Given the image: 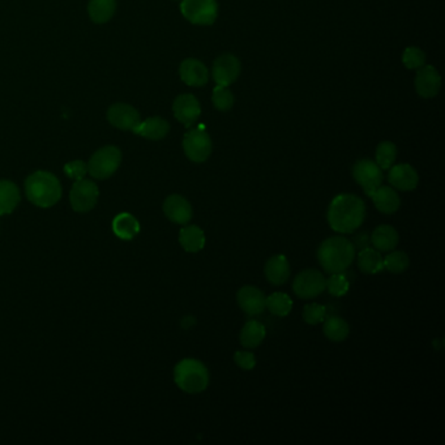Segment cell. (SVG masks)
Masks as SVG:
<instances>
[{
    "label": "cell",
    "instance_id": "cell-1",
    "mask_svg": "<svg viewBox=\"0 0 445 445\" xmlns=\"http://www.w3.org/2000/svg\"><path fill=\"white\" fill-rule=\"evenodd\" d=\"M366 204L359 196L353 193L337 195L328 208V224L339 234H353L366 219Z\"/></svg>",
    "mask_w": 445,
    "mask_h": 445
},
{
    "label": "cell",
    "instance_id": "cell-2",
    "mask_svg": "<svg viewBox=\"0 0 445 445\" xmlns=\"http://www.w3.org/2000/svg\"><path fill=\"white\" fill-rule=\"evenodd\" d=\"M355 248L346 237H329L317 248V260L326 273H345L355 259Z\"/></svg>",
    "mask_w": 445,
    "mask_h": 445
},
{
    "label": "cell",
    "instance_id": "cell-3",
    "mask_svg": "<svg viewBox=\"0 0 445 445\" xmlns=\"http://www.w3.org/2000/svg\"><path fill=\"white\" fill-rule=\"evenodd\" d=\"M25 195L37 206L51 208L61 200V181L48 171H37L25 181Z\"/></svg>",
    "mask_w": 445,
    "mask_h": 445
},
{
    "label": "cell",
    "instance_id": "cell-4",
    "mask_svg": "<svg viewBox=\"0 0 445 445\" xmlns=\"http://www.w3.org/2000/svg\"><path fill=\"white\" fill-rule=\"evenodd\" d=\"M174 382L183 392L197 395L208 388L209 371L203 362L195 358H186L175 366Z\"/></svg>",
    "mask_w": 445,
    "mask_h": 445
},
{
    "label": "cell",
    "instance_id": "cell-5",
    "mask_svg": "<svg viewBox=\"0 0 445 445\" xmlns=\"http://www.w3.org/2000/svg\"><path fill=\"white\" fill-rule=\"evenodd\" d=\"M121 150L115 146H105L97 150L88 162V172L96 179H108L121 165Z\"/></svg>",
    "mask_w": 445,
    "mask_h": 445
},
{
    "label": "cell",
    "instance_id": "cell-6",
    "mask_svg": "<svg viewBox=\"0 0 445 445\" xmlns=\"http://www.w3.org/2000/svg\"><path fill=\"white\" fill-rule=\"evenodd\" d=\"M212 139L209 133L201 127L190 130L183 139V150L187 158L195 164L205 162L212 155Z\"/></svg>",
    "mask_w": 445,
    "mask_h": 445
},
{
    "label": "cell",
    "instance_id": "cell-7",
    "mask_svg": "<svg viewBox=\"0 0 445 445\" xmlns=\"http://www.w3.org/2000/svg\"><path fill=\"white\" fill-rule=\"evenodd\" d=\"M181 14L193 25H212L218 14L217 0H181Z\"/></svg>",
    "mask_w": 445,
    "mask_h": 445
},
{
    "label": "cell",
    "instance_id": "cell-8",
    "mask_svg": "<svg viewBox=\"0 0 445 445\" xmlns=\"http://www.w3.org/2000/svg\"><path fill=\"white\" fill-rule=\"evenodd\" d=\"M353 177L368 197L373 196V193L383 184L384 179L383 170L379 168L375 161L368 158H363L355 162L353 168Z\"/></svg>",
    "mask_w": 445,
    "mask_h": 445
},
{
    "label": "cell",
    "instance_id": "cell-9",
    "mask_svg": "<svg viewBox=\"0 0 445 445\" xmlns=\"http://www.w3.org/2000/svg\"><path fill=\"white\" fill-rule=\"evenodd\" d=\"M326 278L317 269H304L294 278L293 290L301 299H313L325 290Z\"/></svg>",
    "mask_w": 445,
    "mask_h": 445
},
{
    "label": "cell",
    "instance_id": "cell-10",
    "mask_svg": "<svg viewBox=\"0 0 445 445\" xmlns=\"http://www.w3.org/2000/svg\"><path fill=\"white\" fill-rule=\"evenodd\" d=\"M98 195L99 191L95 181L88 179L76 181L70 193L73 210L80 213L92 210L98 201Z\"/></svg>",
    "mask_w": 445,
    "mask_h": 445
},
{
    "label": "cell",
    "instance_id": "cell-11",
    "mask_svg": "<svg viewBox=\"0 0 445 445\" xmlns=\"http://www.w3.org/2000/svg\"><path fill=\"white\" fill-rule=\"evenodd\" d=\"M241 61L233 54H222L217 58L212 67V76L217 85L229 86L241 75Z\"/></svg>",
    "mask_w": 445,
    "mask_h": 445
},
{
    "label": "cell",
    "instance_id": "cell-12",
    "mask_svg": "<svg viewBox=\"0 0 445 445\" xmlns=\"http://www.w3.org/2000/svg\"><path fill=\"white\" fill-rule=\"evenodd\" d=\"M172 111L175 118L187 128H190L201 115V106L193 95H181L175 98Z\"/></svg>",
    "mask_w": 445,
    "mask_h": 445
},
{
    "label": "cell",
    "instance_id": "cell-13",
    "mask_svg": "<svg viewBox=\"0 0 445 445\" xmlns=\"http://www.w3.org/2000/svg\"><path fill=\"white\" fill-rule=\"evenodd\" d=\"M237 301L241 311L248 316L261 315L266 310V297L256 286H243L237 293Z\"/></svg>",
    "mask_w": 445,
    "mask_h": 445
},
{
    "label": "cell",
    "instance_id": "cell-14",
    "mask_svg": "<svg viewBox=\"0 0 445 445\" xmlns=\"http://www.w3.org/2000/svg\"><path fill=\"white\" fill-rule=\"evenodd\" d=\"M388 181L395 190L409 192L417 188L419 183V177L417 170L409 164H399V165H393L389 169Z\"/></svg>",
    "mask_w": 445,
    "mask_h": 445
},
{
    "label": "cell",
    "instance_id": "cell-15",
    "mask_svg": "<svg viewBox=\"0 0 445 445\" xmlns=\"http://www.w3.org/2000/svg\"><path fill=\"white\" fill-rule=\"evenodd\" d=\"M108 119L114 127L132 132L141 121L139 111L126 103H115L108 108Z\"/></svg>",
    "mask_w": 445,
    "mask_h": 445
},
{
    "label": "cell",
    "instance_id": "cell-16",
    "mask_svg": "<svg viewBox=\"0 0 445 445\" xmlns=\"http://www.w3.org/2000/svg\"><path fill=\"white\" fill-rule=\"evenodd\" d=\"M164 213L171 222L187 225L192 219V205L181 195H170L164 203Z\"/></svg>",
    "mask_w": 445,
    "mask_h": 445
},
{
    "label": "cell",
    "instance_id": "cell-17",
    "mask_svg": "<svg viewBox=\"0 0 445 445\" xmlns=\"http://www.w3.org/2000/svg\"><path fill=\"white\" fill-rule=\"evenodd\" d=\"M442 88V77L433 66H423L415 76L417 93L423 98H433L437 96Z\"/></svg>",
    "mask_w": 445,
    "mask_h": 445
},
{
    "label": "cell",
    "instance_id": "cell-18",
    "mask_svg": "<svg viewBox=\"0 0 445 445\" xmlns=\"http://www.w3.org/2000/svg\"><path fill=\"white\" fill-rule=\"evenodd\" d=\"M179 75L184 84L195 86V88L204 86L209 80V72L204 63L192 58L181 61Z\"/></svg>",
    "mask_w": 445,
    "mask_h": 445
},
{
    "label": "cell",
    "instance_id": "cell-19",
    "mask_svg": "<svg viewBox=\"0 0 445 445\" xmlns=\"http://www.w3.org/2000/svg\"><path fill=\"white\" fill-rule=\"evenodd\" d=\"M265 278L269 284L281 286L288 282L290 277L289 260L285 255L272 256L264 266Z\"/></svg>",
    "mask_w": 445,
    "mask_h": 445
},
{
    "label": "cell",
    "instance_id": "cell-20",
    "mask_svg": "<svg viewBox=\"0 0 445 445\" xmlns=\"http://www.w3.org/2000/svg\"><path fill=\"white\" fill-rule=\"evenodd\" d=\"M373 205L380 213L384 215H393L399 209L401 199L398 196L397 191L393 187L388 186H380L375 192L373 193Z\"/></svg>",
    "mask_w": 445,
    "mask_h": 445
},
{
    "label": "cell",
    "instance_id": "cell-21",
    "mask_svg": "<svg viewBox=\"0 0 445 445\" xmlns=\"http://www.w3.org/2000/svg\"><path fill=\"white\" fill-rule=\"evenodd\" d=\"M398 241L397 230L389 225L377 226L371 235V246L379 253H390L397 247Z\"/></svg>",
    "mask_w": 445,
    "mask_h": 445
},
{
    "label": "cell",
    "instance_id": "cell-22",
    "mask_svg": "<svg viewBox=\"0 0 445 445\" xmlns=\"http://www.w3.org/2000/svg\"><path fill=\"white\" fill-rule=\"evenodd\" d=\"M169 131L170 124L168 121L159 117H152L140 121L139 126L133 130V133L149 140H161L166 137Z\"/></svg>",
    "mask_w": 445,
    "mask_h": 445
},
{
    "label": "cell",
    "instance_id": "cell-23",
    "mask_svg": "<svg viewBox=\"0 0 445 445\" xmlns=\"http://www.w3.org/2000/svg\"><path fill=\"white\" fill-rule=\"evenodd\" d=\"M265 336H266V329L264 325L257 320H248L241 328L239 341L243 348L256 349L263 344Z\"/></svg>",
    "mask_w": 445,
    "mask_h": 445
},
{
    "label": "cell",
    "instance_id": "cell-24",
    "mask_svg": "<svg viewBox=\"0 0 445 445\" xmlns=\"http://www.w3.org/2000/svg\"><path fill=\"white\" fill-rule=\"evenodd\" d=\"M179 243L184 251L190 253H199L204 248V231L196 225L184 226L179 233Z\"/></svg>",
    "mask_w": 445,
    "mask_h": 445
},
{
    "label": "cell",
    "instance_id": "cell-25",
    "mask_svg": "<svg viewBox=\"0 0 445 445\" xmlns=\"http://www.w3.org/2000/svg\"><path fill=\"white\" fill-rule=\"evenodd\" d=\"M112 231L123 241H131L139 234L140 224L132 215L121 213L112 221Z\"/></svg>",
    "mask_w": 445,
    "mask_h": 445
},
{
    "label": "cell",
    "instance_id": "cell-26",
    "mask_svg": "<svg viewBox=\"0 0 445 445\" xmlns=\"http://www.w3.org/2000/svg\"><path fill=\"white\" fill-rule=\"evenodd\" d=\"M358 268L364 275H376L384 269L382 253L373 247L362 250L357 256Z\"/></svg>",
    "mask_w": 445,
    "mask_h": 445
},
{
    "label": "cell",
    "instance_id": "cell-27",
    "mask_svg": "<svg viewBox=\"0 0 445 445\" xmlns=\"http://www.w3.org/2000/svg\"><path fill=\"white\" fill-rule=\"evenodd\" d=\"M20 203V191L10 181H0V216L10 215Z\"/></svg>",
    "mask_w": 445,
    "mask_h": 445
},
{
    "label": "cell",
    "instance_id": "cell-28",
    "mask_svg": "<svg viewBox=\"0 0 445 445\" xmlns=\"http://www.w3.org/2000/svg\"><path fill=\"white\" fill-rule=\"evenodd\" d=\"M325 337L332 342H344L349 337L350 326L341 316H329L324 320L323 326Z\"/></svg>",
    "mask_w": 445,
    "mask_h": 445
},
{
    "label": "cell",
    "instance_id": "cell-29",
    "mask_svg": "<svg viewBox=\"0 0 445 445\" xmlns=\"http://www.w3.org/2000/svg\"><path fill=\"white\" fill-rule=\"evenodd\" d=\"M117 8L115 0H90L88 12L96 24H105L114 16Z\"/></svg>",
    "mask_w": 445,
    "mask_h": 445
},
{
    "label": "cell",
    "instance_id": "cell-30",
    "mask_svg": "<svg viewBox=\"0 0 445 445\" xmlns=\"http://www.w3.org/2000/svg\"><path fill=\"white\" fill-rule=\"evenodd\" d=\"M266 308L275 316L285 317L293 310V301L285 293H273L266 298Z\"/></svg>",
    "mask_w": 445,
    "mask_h": 445
},
{
    "label": "cell",
    "instance_id": "cell-31",
    "mask_svg": "<svg viewBox=\"0 0 445 445\" xmlns=\"http://www.w3.org/2000/svg\"><path fill=\"white\" fill-rule=\"evenodd\" d=\"M375 158H376L375 162L379 165L380 169H390L393 166L396 158H397V148H396V145L390 143V141H383V143H380V144L377 145V148H376V156H375Z\"/></svg>",
    "mask_w": 445,
    "mask_h": 445
},
{
    "label": "cell",
    "instance_id": "cell-32",
    "mask_svg": "<svg viewBox=\"0 0 445 445\" xmlns=\"http://www.w3.org/2000/svg\"><path fill=\"white\" fill-rule=\"evenodd\" d=\"M383 264H384V269H386L388 272L399 275V273H404L405 270L409 269V256L404 251H393L392 250V253H388L383 259Z\"/></svg>",
    "mask_w": 445,
    "mask_h": 445
},
{
    "label": "cell",
    "instance_id": "cell-33",
    "mask_svg": "<svg viewBox=\"0 0 445 445\" xmlns=\"http://www.w3.org/2000/svg\"><path fill=\"white\" fill-rule=\"evenodd\" d=\"M349 289V279L344 273H332L329 278H326L325 290H328V293L336 298L346 295Z\"/></svg>",
    "mask_w": 445,
    "mask_h": 445
},
{
    "label": "cell",
    "instance_id": "cell-34",
    "mask_svg": "<svg viewBox=\"0 0 445 445\" xmlns=\"http://www.w3.org/2000/svg\"><path fill=\"white\" fill-rule=\"evenodd\" d=\"M212 102L217 110L229 111L230 108L234 106V95L230 90L229 86L217 85L216 88L213 89Z\"/></svg>",
    "mask_w": 445,
    "mask_h": 445
},
{
    "label": "cell",
    "instance_id": "cell-35",
    "mask_svg": "<svg viewBox=\"0 0 445 445\" xmlns=\"http://www.w3.org/2000/svg\"><path fill=\"white\" fill-rule=\"evenodd\" d=\"M404 66L409 70H419L426 64V54L419 48H408L402 55Z\"/></svg>",
    "mask_w": 445,
    "mask_h": 445
},
{
    "label": "cell",
    "instance_id": "cell-36",
    "mask_svg": "<svg viewBox=\"0 0 445 445\" xmlns=\"http://www.w3.org/2000/svg\"><path fill=\"white\" fill-rule=\"evenodd\" d=\"M326 317V307L319 303H310L303 310V320L310 325L323 323Z\"/></svg>",
    "mask_w": 445,
    "mask_h": 445
},
{
    "label": "cell",
    "instance_id": "cell-37",
    "mask_svg": "<svg viewBox=\"0 0 445 445\" xmlns=\"http://www.w3.org/2000/svg\"><path fill=\"white\" fill-rule=\"evenodd\" d=\"M64 172L70 179L75 181H81L88 172V166L83 161H72L64 166Z\"/></svg>",
    "mask_w": 445,
    "mask_h": 445
},
{
    "label": "cell",
    "instance_id": "cell-38",
    "mask_svg": "<svg viewBox=\"0 0 445 445\" xmlns=\"http://www.w3.org/2000/svg\"><path fill=\"white\" fill-rule=\"evenodd\" d=\"M234 362L235 364L244 370V371H251L255 368L256 366V357L255 354L251 353V351H244V350H241V351H237L234 354Z\"/></svg>",
    "mask_w": 445,
    "mask_h": 445
},
{
    "label": "cell",
    "instance_id": "cell-39",
    "mask_svg": "<svg viewBox=\"0 0 445 445\" xmlns=\"http://www.w3.org/2000/svg\"><path fill=\"white\" fill-rule=\"evenodd\" d=\"M351 243H353L355 251L359 253L362 250L371 247V235L367 231H359L353 237Z\"/></svg>",
    "mask_w": 445,
    "mask_h": 445
},
{
    "label": "cell",
    "instance_id": "cell-40",
    "mask_svg": "<svg viewBox=\"0 0 445 445\" xmlns=\"http://www.w3.org/2000/svg\"><path fill=\"white\" fill-rule=\"evenodd\" d=\"M193 324H196V319H195V317H192V316H188V317L183 319V322H181V326H183L184 329H188V328H191Z\"/></svg>",
    "mask_w": 445,
    "mask_h": 445
}]
</instances>
